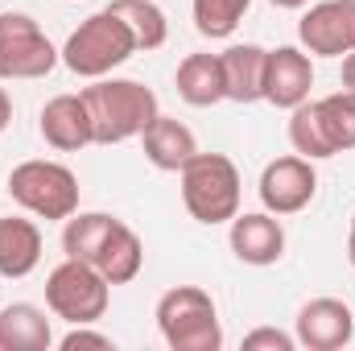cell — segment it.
<instances>
[{"instance_id":"6da1fadb","label":"cell","mask_w":355,"mask_h":351,"mask_svg":"<svg viewBox=\"0 0 355 351\" xmlns=\"http://www.w3.org/2000/svg\"><path fill=\"white\" fill-rule=\"evenodd\" d=\"M83 99L91 112L95 145H124L141 137L162 112L157 95L137 79H91V87H83Z\"/></svg>"},{"instance_id":"7a4b0ae2","label":"cell","mask_w":355,"mask_h":351,"mask_svg":"<svg viewBox=\"0 0 355 351\" xmlns=\"http://www.w3.org/2000/svg\"><path fill=\"white\" fill-rule=\"evenodd\" d=\"M178 178H182V203L198 223L219 228V223H232L240 215L244 182H240V170L227 153H202L198 149L182 166Z\"/></svg>"},{"instance_id":"3957f363","label":"cell","mask_w":355,"mask_h":351,"mask_svg":"<svg viewBox=\"0 0 355 351\" xmlns=\"http://www.w3.org/2000/svg\"><path fill=\"white\" fill-rule=\"evenodd\" d=\"M137 33L128 29L124 17H116L112 8H99L91 12L87 21L67 37V46L58 50L67 71L79 75V79H103L112 75L116 67H124L132 54H137Z\"/></svg>"},{"instance_id":"277c9868","label":"cell","mask_w":355,"mask_h":351,"mask_svg":"<svg viewBox=\"0 0 355 351\" xmlns=\"http://www.w3.org/2000/svg\"><path fill=\"white\" fill-rule=\"evenodd\" d=\"M157 331L166 348L174 351H219L223 348V327L215 298L198 285H174L157 302Z\"/></svg>"},{"instance_id":"5b68a950","label":"cell","mask_w":355,"mask_h":351,"mask_svg":"<svg viewBox=\"0 0 355 351\" xmlns=\"http://www.w3.org/2000/svg\"><path fill=\"white\" fill-rule=\"evenodd\" d=\"M8 198L17 207H25L29 215H37V219H62L67 223L79 211V178L62 162L33 157V162L12 166V174H8Z\"/></svg>"},{"instance_id":"8992f818","label":"cell","mask_w":355,"mask_h":351,"mask_svg":"<svg viewBox=\"0 0 355 351\" xmlns=\"http://www.w3.org/2000/svg\"><path fill=\"white\" fill-rule=\"evenodd\" d=\"M107 302H112V281L87 261L67 257L46 277V306L54 318H67L71 327L99 323L107 314Z\"/></svg>"},{"instance_id":"52a82bcc","label":"cell","mask_w":355,"mask_h":351,"mask_svg":"<svg viewBox=\"0 0 355 351\" xmlns=\"http://www.w3.org/2000/svg\"><path fill=\"white\" fill-rule=\"evenodd\" d=\"M58 50L29 12H0V79H46Z\"/></svg>"},{"instance_id":"ba28073f","label":"cell","mask_w":355,"mask_h":351,"mask_svg":"<svg viewBox=\"0 0 355 351\" xmlns=\"http://www.w3.org/2000/svg\"><path fill=\"white\" fill-rule=\"evenodd\" d=\"M297 42L306 54L343 58L355 50V0H318L297 21Z\"/></svg>"},{"instance_id":"9c48e42d","label":"cell","mask_w":355,"mask_h":351,"mask_svg":"<svg viewBox=\"0 0 355 351\" xmlns=\"http://www.w3.org/2000/svg\"><path fill=\"white\" fill-rule=\"evenodd\" d=\"M261 203L272 215H297L314 203L318 194V170L310 157L289 153V157H272L261 170Z\"/></svg>"},{"instance_id":"30bf717a","label":"cell","mask_w":355,"mask_h":351,"mask_svg":"<svg viewBox=\"0 0 355 351\" xmlns=\"http://www.w3.org/2000/svg\"><path fill=\"white\" fill-rule=\"evenodd\" d=\"M293 339L310 351H339L355 339V314L339 298H314L297 310Z\"/></svg>"},{"instance_id":"8fae6325","label":"cell","mask_w":355,"mask_h":351,"mask_svg":"<svg viewBox=\"0 0 355 351\" xmlns=\"http://www.w3.org/2000/svg\"><path fill=\"white\" fill-rule=\"evenodd\" d=\"M314 87V62L302 46H277L268 50L265 62V99L281 112H293L297 103L310 99Z\"/></svg>"},{"instance_id":"7c38bea8","label":"cell","mask_w":355,"mask_h":351,"mask_svg":"<svg viewBox=\"0 0 355 351\" xmlns=\"http://www.w3.org/2000/svg\"><path fill=\"white\" fill-rule=\"evenodd\" d=\"M37 132L58 153H79V149L95 145V128H91V112H87L83 91L79 95H54V99H46Z\"/></svg>"},{"instance_id":"4fadbf2b","label":"cell","mask_w":355,"mask_h":351,"mask_svg":"<svg viewBox=\"0 0 355 351\" xmlns=\"http://www.w3.org/2000/svg\"><path fill=\"white\" fill-rule=\"evenodd\" d=\"M227 240H232V252H236V261L257 264V268L277 264L281 257H285V228H281V219H277L272 211L236 215V219H232V232H227Z\"/></svg>"},{"instance_id":"5bb4252c","label":"cell","mask_w":355,"mask_h":351,"mask_svg":"<svg viewBox=\"0 0 355 351\" xmlns=\"http://www.w3.org/2000/svg\"><path fill=\"white\" fill-rule=\"evenodd\" d=\"M265 62L268 50L265 46H227L219 54V67H223V95L232 103H257L265 99Z\"/></svg>"},{"instance_id":"9a60e30c","label":"cell","mask_w":355,"mask_h":351,"mask_svg":"<svg viewBox=\"0 0 355 351\" xmlns=\"http://www.w3.org/2000/svg\"><path fill=\"white\" fill-rule=\"evenodd\" d=\"M141 145H145L149 166H153V170H162V174H182V166L198 153L194 132H190L182 120L162 116V112H157V120L141 132Z\"/></svg>"},{"instance_id":"2e32d148","label":"cell","mask_w":355,"mask_h":351,"mask_svg":"<svg viewBox=\"0 0 355 351\" xmlns=\"http://www.w3.org/2000/svg\"><path fill=\"white\" fill-rule=\"evenodd\" d=\"M42 264V228L21 215H0V277H29Z\"/></svg>"},{"instance_id":"e0dca14e","label":"cell","mask_w":355,"mask_h":351,"mask_svg":"<svg viewBox=\"0 0 355 351\" xmlns=\"http://www.w3.org/2000/svg\"><path fill=\"white\" fill-rule=\"evenodd\" d=\"M54 343L46 310L33 302H12L0 310V351H46Z\"/></svg>"},{"instance_id":"ac0fdd59","label":"cell","mask_w":355,"mask_h":351,"mask_svg":"<svg viewBox=\"0 0 355 351\" xmlns=\"http://www.w3.org/2000/svg\"><path fill=\"white\" fill-rule=\"evenodd\" d=\"M174 87L190 108H211V103L227 99V95H223V67H219V54H186V58L178 62Z\"/></svg>"},{"instance_id":"d6986e66","label":"cell","mask_w":355,"mask_h":351,"mask_svg":"<svg viewBox=\"0 0 355 351\" xmlns=\"http://www.w3.org/2000/svg\"><path fill=\"white\" fill-rule=\"evenodd\" d=\"M141 264H145V244H141V236L120 219V223L112 228V236L103 240V248H99V257H95V268H99L112 285H128V281H137Z\"/></svg>"},{"instance_id":"ffe728a7","label":"cell","mask_w":355,"mask_h":351,"mask_svg":"<svg viewBox=\"0 0 355 351\" xmlns=\"http://www.w3.org/2000/svg\"><path fill=\"white\" fill-rule=\"evenodd\" d=\"M116 223H120V219L107 215V211H75V215L67 219V228H62V252L75 257V261L95 264L99 248H103V240L112 236Z\"/></svg>"},{"instance_id":"44dd1931","label":"cell","mask_w":355,"mask_h":351,"mask_svg":"<svg viewBox=\"0 0 355 351\" xmlns=\"http://www.w3.org/2000/svg\"><path fill=\"white\" fill-rule=\"evenodd\" d=\"M107 8L128 21V29L137 33V46L141 50H162L166 46L170 21H166V8L157 0H112Z\"/></svg>"},{"instance_id":"7402d4cb","label":"cell","mask_w":355,"mask_h":351,"mask_svg":"<svg viewBox=\"0 0 355 351\" xmlns=\"http://www.w3.org/2000/svg\"><path fill=\"white\" fill-rule=\"evenodd\" d=\"M318 108V120H322V132L331 141L335 153H347L355 149V91H335V95H322L314 99Z\"/></svg>"},{"instance_id":"603a6c76","label":"cell","mask_w":355,"mask_h":351,"mask_svg":"<svg viewBox=\"0 0 355 351\" xmlns=\"http://www.w3.org/2000/svg\"><path fill=\"white\" fill-rule=\"evenodd\" d=\"M289 145H293V153H302V157H310V162L335 157V149H331V141H327V132H322V120H318L314 99H306V103H297V108L289 112Z\"/></svg>"},{"instance_id":"cb8c5ba5","label":"cell","mask_w":355,"mask_h":351,"mask_svg":"<svg viewBox=\"0 0 355 351\" xmlns=\"http://www.w3.org/2000/svg\"><path fill=\"white\" fill-rule=\"evenodd\" d=\"M248 4L252 0H194L190 4L194 8V29L202 37H211V42H223V37H232L240 29Z\"/></svg>"},{"instance_id":"d4e9b609","label":"cell","mask_w":355,"mask_h":351,"mask_svg":"<svg viewBox=\"0 0 355 351\" xmlns=\"http://www.w3.org/2000/svg\"><path fill=\"white\" fill-rule=\"evenodd\" d=\"M293 351L297 348V339L293 335H285V331H277V327H257V331H248L244 335V351Z\"/></svg>"},{"instance_id":"484cf974","label":"cell","mask_w":355,"mask_h":351,"mask_svg":"<svg viewBox=\"0 0 355 351\" xmlns=\"http://www.w3.org/2000/svg\"><path fill=\"white\" fill-rule=\"evenodd\" d=\"M58 348L62 351H79V348H112V339H107V335H99V331H91V323H83V327H75V331H71V335H62V339H58Z\"/></svg>"},{"instance_id":"4316f807","label":"cell","mask_w":355,"mask_h":351,"mask_svg":"<svg viewBox=\"0 0 355 351\" xmlns=\"http://www.w3.org/2000/svg\"><path fill=\"white\" fill-rule=\"evenodd\" d=\"M12 124V99H8V91L0 87V132Z\"/></svg>"},{"instance_id":"83f0119b","label":"cell","mask_w":355,"mask_h":351,"mask_svg":"<svg viewBox=\"0 0 355 351\" xmlns=\"http://www.w3.org/2000/svg\"><path fill=\"white\" fill-rule=\"evenodd\" d=\"M343 87L355 91V50L352 54H343Z\"/></svg>"},{"instance_id":"f1b7e54d","label":"cell","mask_w":355,"mask_h":351,"mask_svg":"<svg viewBox=\"0 0 355 351\" xmlns=\"http://www.w3.org/2000/svg\"><path fill=\"white\" fill-rule=\"evenodd\" d=\"M347 261L355 268V211H352V232H347Z\"/></svg>"},{"instance_id":"f546056e","label":"cell","mask_w":355,"mask_h":351,"mask_svg":"<svg viewBox=\"0 0 355 351\" xmlns=\"http://www.w3.org/2000/svg\"><path fill=\"white\" fill-rule=\"evenodd\" d=\"M268 4H277V8H306L310 0H268Z\"/></svg>"}]
</instances>
